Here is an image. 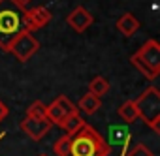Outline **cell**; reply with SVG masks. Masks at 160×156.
<instances>
[{
  "mask_svg": "<svg viewBox=\"0 0 160 156\" xmlns=\"http://www.w3.org/2000/svg\"><path fill=\"white\" fill-rule=\"evenodd\" d=\"M109 135H111V143L113 145H126L130 139V132L126 126H111L109 128Z\"/></svg>",
  "mask_w": 160,
  "mask_h": 156,
  "instance_id": "cell-14",
  "label": "cell"
},
{
  "mask_svg": "<svg viewBox=\"0 0 160 156\" xmlns=\"http://www.w3.org/2000/svg\"><path fill=\"white\" fill-rule=\"evenodd\" d=\"M126 156H154V152L145 143H138V145L132 147L130 152H126Z\"/></svg>",
  "mask_w": 160,
  "mask_h": 156,
  "instance_id": "cell-18",
  "label": "cell"
},
{
  "mask_svg": "<svg viewBox=\"0 0 160 156\" xmlns=\"http://www.w3.org/2000/svg\"><path fill=\"white\" fill-rule=\"evenodd\" d=\"M134 104H136L138 119H141L151 130L158 134L160 132V90L156 87H149L134 100Z\"/></svg>",
  "mask_w": 160,
  "mask_h": 156,
  "instance_id": "cell-3",
  "label": "cell"
},
{
  "mask_svg": "<svg viewBox=\"0 0 160 156\" xmlns=\"http://www.w3.org/2000/svg\"><path fill=\"white\" fill-rule=\"evenodd\" d=\"M40 156H47V154H40Z\"/></svg>",
  "mask_w": 160,
  "mask_h": 156,
  "instance_id": "cell-22",
  "label": "cell"
},
{
  "mask_svg": "<svg viewBox=\"0 0 160 156\" xmlns=\"http://www.w3.org/2000/svg\"><path fill=\"white\" fill-rule=\"evenodd\" d=\"M51 122L49 120H38V119H30V117H25L21 122H19V128L25 132V135H28L32 141H40L49 130H51Z\"/></svg>",
  "mask_w": 160,
  "mask_h": 156,
  "instance_id": "cell-9",
  "label": "cell"
},
{
  "mask_svg": "<svg viewBox=\"0 0 160 156\" xmlns=\"http://www.w3.org/2000/svg\"><path fill=\"white\" fill-rule=\"evenodd\" d=\"M25 10L15 0H0V49L6 51L8 43L25 30Z\"/></svg>",
  "mask_w": 160,
  "mask_h": 156,
  "instance_id": "cell-2",
  "label": "cell"
},
{
  "mask_svg": "<svg viewBox=\"0 0 160 156\" xmlns=\"http://www.w3.org/2000/svg\"><path fill=\"white\" fill-rule=\"evenodd\" d=\"M75 107H77L79 115H94L102 107V98H98L92 92H87L81 96V100H79V104Z\"/></svg>",
  "mask_w": 160,
  "mask_h": 156,
  "instance_id": "cell-10",
  "label": "cell"
},
{
  "mask_svg": "<svg viewBox=\"0 0 160 156\" xmlns=\"http://www.w3.org/2000/svg\"><path fill=\"white\" fill-rule=\"evenodd\" d=\"M85 124V119L81 117V115H73V117H70L64 124H62V130L68 134V135H72V134H75L79 128H81Z\"/></svg>",
  "mask_w": 160,
  "mask_h": 156,
  "instance_id": "cell-17",
  "label": "cell"
},
{
  "mask_svg": "<svg viewBox=\"0 0 160 156\" xmlns=\"http://www.w3.org/2000/svg\"><path fill=\"white\" fill-rule=\"evenodd\" d=\"M119 117L126 122V124H132V122H136L138 120V111H136V104H134V100H126L121 107H119Z\"/></svg>",
  "mask_w": 160,
  "mask_h": 156,
  "instance_id": "cell-12",
  "label": "cell"
},
{
  "mask_svg": "<svg viewBox=\"0 0 160 156\" xmlns=\"http://www.w3.org/2000/svg\"><path fill=\"white\" fill-rule=\"evenodd\" d=\"M4 135H6V134H4V132H2V134H0V139H2V137H4Z\"/></svg>",
  "mask_w": 160,
  "mask_h": 156,
  "instance_id": "cell-21",
  "label": "cell"
},
{
  "mask_svg": "<svg viewBox=\"0 0 160 156\" xmlns=\"http://www.w3.org/2000/svg\"><path fill=\"white\" fill-rule=\"evenodd\" d=\"M70 143H72V135H68V134L60 135L53 143V152L57 156H70Z\"/></svg>",
  "mask_w": 160,
  "mask_h": 156,
  "instance_id": "cell-15",
  "label": "cell"
},
{
  "mask_svg": "<svg viewBox=\"0 0 160 156\" xmlns=\"http://www.w3.org/2000/svg\"><path fill=\"white\" fill-rule=\"evenodd\" d=\"M109 154H111L109 143L91 124L85 122L75 134H72L70 156H109Z\"/></svg>",
  "mask_w": 160,
  "mask_h": 156,
  "instance_id": "cell-1",
  "label": "cell"
},
{
  "mask_svg": "<svg viewBox=\"0 0 160 156\" xmlns=\"http://www.w3.org/2000/svg\"><path fill=\"white\" fill-rule=\"evenodd\" d=\"M8 113H10V109L6 107V104H2V102H0V122H2V120L8 117Z\"/></svg>",
  "mask_w": 160,
  "mask_h": 156,
  "instance_id": "cell-19",
  "label": "cell"
},
{
  "mask_svg": "<svg viewBox=\"0 0 160 156\" xmlns=\"http://www.w3.org/2000/svg\"><path fill=\"white\" fill-rule=\"evenodd\" d=\"M139 19L134 15V13H124V15H121L119 17V21H117V30L122 34V36H126V38H132L138 30H139Z\"/></svg>",
  "mask_w": 160,
  "mask_h": 156,
  "instance_id": "cell-11",
  "label": "cell"
},
{
  "mask_svg": "<svg viewBox=\"0 0 160 156\" xmlns=\"http://www.w3.org/2000/svg\"><path fill=\"white\" fill-rule=\"evenodd\" d=\"M130 62L147 77L149 81L160 75V43L156 40H147L132 56Z\"/></svg>",
  "mask_w": 160,
  "mask_h": 156,
  "instance_id": "cell-4",
  "label": "cell"
},
{
  "mask_svg": "<svg viewBox=\"0 0 160 156\" xmlns=\"http://www.w3.org/2000/svg\"><path fill=\"white\" fill-rule=\"evenodd\" d=\"M15 2H17L19 6H23V8H27V4H30L32 0H15Z\"/></svg>",
  "mask_w": 160,
  "mask_h": 156,
  "instance_id": "cell-20",
  "label": "cell"
},
{
  "mask_svg": "<svg viewBox=\"0 0 160 156\" xmlns=\"http://www.w3.org/2000/svg\"><path fill=\"white\" fill-rule=\"evenodd\" d=\"M66 23L72 30H75L77 34H83L92 23H94V17L89 10H85L83 6H77L70 12V15L66 17Z\"/></svg>",
  "mask_w": 160,
  "mask_h": 156,
  "instance_id": "cell-8",
  "label": "cell"
},
{
  "mask_svg": "<svg viewBox=\"0 0 160 156\" xmlns=\"http://www.w3.org/2000/svg\"><path fill=\"white\" fill-rule=\"evenodd\" d=\"M73 115H79V111H77L75 104H73L70 98H66L64 94L57 96V98L47 105V120H49L51 124L58 126V128H62V124H64L70 117H73Z\"/></svg>",
  "mask_w": 160,
  "mask_h": 156,
  "instance_id": "cell-6",
  "label": "cell"
},
{
  "mask_svg": "<svg viewBox=\"0 0 160 156\" xmlns=\"http://www.w3.org/2000/svg\"><path fill=\"white\" fill-rule=\"evenodd\" d=\"M51 21V12L43 6H34L30 10H25V30L34 32L43 27H47Z\"/></svg>",
  "mask_w": 160,
  "mask_h": 156,
  "instance_id": "cell-7",
  "label": "cell"
},
{
  "mask_svg": "<svg viewBox=\"0 0 160 156\" xmlns=\"http://www.w3.org/2000/svg\"><path fill=\"white\" fill-rule=\"evenodd\" d=\"M38 49H40V41L32 36V32L23 30L8 43L6 53H12L19 62H27L36 55Z\"/></svg>",
  "mask_w": 160,
  "mask_h": 156,
  "instance_id": "cell-5",
  "label": "cell"
},
{
  "mask_svg": "<svg viewBox=\"0 0 160 156\" xmlns=\"http://www.w3.org/2000/svg\"><path fill=\"white\" fill-rule=\"evenodd\" d=\"M27 117L30 119H38V120H47V105L42 104L40 100L30 104L28 109H27Z\"/></svg>",
  "mask_w": 160,
  "mask_h": 156,
  "instance_id": "cell-16",
  "label": "cell"
},
{
  "mask_svg": "<svg viewBox=\"0 0 160 156\" xmlns=\"http://www.w3.org/2000/svg\"><path fill=\"white\" fill-rule=\"evenodd\" d=\"M89 92H92L98 98H102L104 94L109 92V81L106 79V77H102V75H96L94 79H91V83H89Z\"/></svg>",
  "mask_w": 160,
  "mask_h": 156,
  "instance_id": "cell-13",
  "label": "cell"
}]
</instances>
